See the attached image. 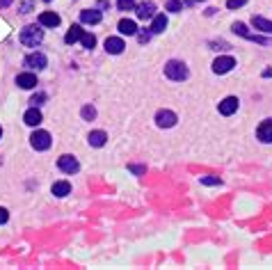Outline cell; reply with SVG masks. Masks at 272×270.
Instances as JSON below:
<instances>
[{
    "label": "cell",
    "mask_w": 272,
    "mask_h": 270,
    "mask_svg": "<svg viewBox=\"0 0 272 270\" xmlns=\"http://www.w3.org/2000/svg\"><path fill=\"white\" fill-rule=\"evenodd\" d=\"M263 76H266V78H272V69H266V71H263Z\"/></svg>",
    "instance_id": "36"
},
{
    "label": "cell",
    "mask_w": 272,
    "mask_h": 270,
    "mask_svg": "<svg viewBox=\"0 0 272 270\" xmlns=\"http://www.w3.org/2000/svg\"><path fill=\"white\" fill-rule=\"evenodd\" d=\"M21 44L23 46H30V48H35L39 46V44L44 42V30L39 28V25H25L23 30H21Z\"/></svg>",
    "instance_id": "1"
},
{
    "label": "cell",
    "mask_w": 272,
    "mask_h": 270,
    "mask_svg": "<svg viewBox=\"0 0 272 270\" xmlns=\"http://www.w3.org/2000/svg\"><path fill=\"white\" fill-rule=\"evenodd\" d=\"M130 172H135V174H144L147 169H144V167H140V165H130Z\"/></svg>",
    "instance_id": "33"
},
{
    "label": "cell",
    "mask_w": 272,
    "mask_h": 270,
    "mask_svg": "<svg viewBox=\"0 0 272 270\" xmlns=\"http://www.w3.org/2000/svg\"><path fill=\"white\" fill-rule=\"evenodd\" d=\"M80 42H83L85 48H94V46H96V37H94V35H89V32H83Z\"/></svg>",
    "instance_id": "23"
},
{
    "label": "cell",
    "mask_w": 272,
    "mask_h": 270,
    "mask_svg": "<svg viewBox=\"0 0 272 270\" xmlns=\"http://www.w3.org/2000/svg\"><path fill=\"white\" fill-rule=\"evenodd\" d=\"M183 2H188V5H192V2H201V0H183Z\"/></svg>",
    "instance_id": "37"
},
{
    "label": "cell",
    "mask_w": 272,
    "mask_h": 270,
    "mask_svg": "<svg viewBox=\"0 0 272 270\" xmlns=\"http://www.w3.org/2000/svg\"><path fill=\"white\" fill-rule=\"evenodd\" d=\"M48 60H46V55L44 53H30L28 57H25V66H30V69H46Z\"/></svg>",
    "instance_id": "9"
},
{
    "label": "cell",
    "mask_w": 272,
    "mask_h": 270,
    "mask_svg": "<svg viewBox=\"0 0 272 270\" xmlns=\"http://www.w3.org/2000/svg\"><path fill=\"white\" fill-rule=\"evenodd\" d=\"M7 220H9V213H7V209H2V206H0V224H5Z\"/></svg>",
    "instance_id": "32"
},
{
    "label": "cell",
    "mask_w": 272,
    "mask_h": 270,
    "mask_svg": "<svg viewBox=\"0 0 272 270\" xmlns=\"http://www.w3.org/2000/svg\"><path fill=\"white\" fill-rule=\"evenodd\" d=\"M46 2H48V0H46Z\"/></svg>",
    "instance_id": "39"
},
{
    "label": "cell",
    "mask_w": 272,
    "mask_h": 270,
    "mask_svg": "<svg viewBox=\"0 0 272 270\" xmlns=\"http://www.w3.org/2000/svg\"><path fill=\"white\" fill-rule=\"evenodd\" d=\"M44 101H46V94H44V92H37V94L32 96V99H30V103H32L35 108H39V106H42Z\"/></svg>",
    "instance_id": "26"
},
{
    "label": "cell",
    "mask_w": 272,
    "mask_h": 270,
    "mask_svg": "<svg viewBox=\"0 0 272 270\" xmlns=\"http://www.w3.org/2000/svg\"><path fill=\"white\" fill-rule=\"evenodd\" d=\"M165 28H167V16L165 14H158V16H154V23H151L149 30L154 32V35H160V32H165Z\"/></svg>",
    "instance_id": "18"
},
{
    "label": "cell",
    "mask_w": 272,
    "mask_h": 270,
    "mask_svg": "<svg viewBox=\"0 0 272 270\" xmlns=\"http://www.w3.org/2000/svg\"><path fill=\"white\" fill-rule=\"evenodd\" d=\"M30 144H32V149H37V151L51 149V144H53L51 133H48V131H35L32 135H30Z\"/></svg>",
    "instance_id": "3"
},
{
    "label": "cell",
    "mask_w": 272,
    "mask_h": 270,
    "mask_svg": "<svg viewBox=\"0 0 272 270\" xmlns=\"http://www.w3.org/2000/svg\"><path fill=\"white\" fill-rule=\"evenodd\" d=\"M238 106H240V101H238L236 96H226L224 101H219V114H224V117H229V114H233L238 110Z\"/></svg>",
    "instance_id": "8"
},
{
    "label": "cell",
    "mask_w": 272,
    "mask_h": 270,
    "mask_svg": "<svg viewBox=\"0 0 272 270\" xmlns=\"http://www.w3.org/2000/svg\"><path fill=\"white\" fill-rule=\"evenodd\" d=\"M101 12L99 9H85V12H80V21L83 23H89V25H96V23H101Z\"/></svg>",
    "instance_id": "16"
},
{
    "label": "cell",
    "mask_w": 272,
    "mask_h": 270,
    "mask_svg": "<svg viewBox=\"0 0 272 270\" xmlns=\"http://www.w3.org/2000/svg\"><path fill=\"white\" fill-rule=\"evenodd\" d=\"M124 48H126V44H124L121 37H108V39H106V51H108V53L119 55Z\"/></svg>",
    "instance_id": "11"
},
{
    "label": "cell",
    "mask_w": 272,
    "mask_h": 270,
    "mask_svg": "<svg viewBox=\"0 0 272 270\" xmlns=\"http://www.w3.org/2000/svg\"><path fill=\"white\" fill-rule=\"evenodd\" d=\"M16 85H18V87H23V90H32V87H37V76H35V73H30V71L18 73V76H16Z\"/></svg>",
    "instance_id": "12"
},
{
    "label": "cell",
    "mask_w": 272,
    "mask_h": 270,
    "mask_svg": "<svg viewBox=\"0 0 272 270\" xmlns=\"http://www.w3.org/2000/svg\"><path fill=\"white\" fill-rule=\"evenodd\" d=\"M39 25H44V28H57L59 16L55 12H42V16H39Z\"/></svg>",
    "instance_id": "15"
},
{
    "label": "cell",
    "mask_w": 272,
    "mask_h": 270,
    "mask_svg": "<svg viewBox=\"0 0 272 270\" xmlns=\"http://www.w3.org/2000/svg\"><path fill=\"white\" fill-rule=\"evenodd\" d=\"M30 9H32V2H30V0H25V2H21V7H18V12H21V14H28Z\"/></svg>",
    "instance_id": "31"
},
{
    "label": "cell",
    "mask_w": 272,
    "mask_h": 270,
    "mask_svg": "<svg viewBox=\"0 0 272 270\" xmlns=\"http://www.w3.org/2000/svg\"><path fill=\"white\" fill-rule=\"evenodd\" d=\"M149 39H151V35H149V32H142V35H140V42H149Z\"/></svg>",
    "instance_id": "35"
},
{
    "label": "cell",
    "mask_w": 272,
    "mask_h": 270,
    "mask_svg": "<svg viewBox=\"0 0 272 270\" xmlns=\"http://www.w3.org/2000/svg\"><path fill=\"white\" fill-rule=\"evenodd\" d=\"M0 138H2V128H0Z\"/></svg>",
    "instance_id": "38"
},
{
    "label": "cell",
    "mask_w": 272,
    "mask_h": 270,
    "mask_svg": "<svg viewBox=\"0 0 272 270\" xmlns=\"http://www.w3.org/2000/svg\"><path fill=\"white\" fill-rule=\"evenodd\" d=\"M256 138L261 140V142H272V119H266L261 121V126L256 128Z\"/></svg>",
    "instance_id": "10"
},
{
    "label": "cell",
    "mask_w": 272,
    "mask_h": 270,
    "mask_svg": "<svg viewBox=\"0 0 272 270\" xmlns=\"http://www.w3.org/2000/svg\"><path fill=\"white\" fill-rule=\"evenodd\" d=\"M96 117V110H94V106H85L83 108V119H87V121H92Z\"/></svg>",
    "instance_id": "27"
},
{
    "label": "cell",
    "mask_w": 272,
    "mask_h": 270,
    "mask_svg": "<svg viewBox=\"0 0 272 270\" xmlns=\"http://www.w3.org/2000/svg\"><path fill=\"white\" fill-rule=\"evenodd\" d=\"M233 32L236 35H240V37H245V39H249V42H256V44H270V39L268 37H261V35H254V32H249L247 30V25L245 23H233Z\"/></svg>",
    "instance_id": "4"
},
{
    "label": "cell",
    "mask_w": 272,
    "mask_h": 270,
    "mask_svg": "<svg viewBox=\"0 0 272 270\" xmlns=\"http://www.w3.org/2000/svg\"><path fill=\"white\" fill-rule=\"evenodd\" d=\"M14 0H0V9H5V7H9Z\"/></svg>",
    "instance_id": "34"
},
{
    "label": "cell",
    "mask_w": 272,
    "mask_h": 270,
    "mask_svg": "<svg viewBox=\"0 0 272 270\" xmlns=\"http://www.w3.org/2000/svg\"><path fill=\"white\" fill-rule=\"evenodd\" d=\"M42 119H44L42 112H39V108H35V106H32V108L25 112V117H23V121L28 124V126H39V124H42Z\"/></svg>",
    "instance_id": "14"
},
{
    "label": "cell",
    "mask_w": 272,
    "mask_h": 270,
    "mask_svg": "<svg viewBox=\"0 0 272 270\" xmlns=\"http://www.w3.org/2000/svg\"><path fill=\"white\" fill-rule=\"evenodd\" d=\"M167 9L169 12H181L183 9V0H167Z\"/></svg>",
    "instance_id": "25"
},
{
    "label": "cell",
    "mask_w": 272,
    "mask_h": 270,
    "mask_svg": "<svg viewBox=\"0 0 272 270\" xmlns=\"http://www.w3.org/2000/svg\"><path fill=\"white\" fill-rule=\"evenodd\" d=\"M106 140H108L106 131H92V133H89V138H87V142L92 144V147H103Z\"/></svg>",
    "instance_id": "19"
},
{
    "label": "cell",
    "mask_w": 272,
    "mask_h": 270,
    "mask_svg": "<svg viewBox=\"0 0 272 270\" xmlns=\"http://www.w3.org/2000/svg\"><path fill=\"white\" fill-rule=\"evenodd\" d=\"M201 183H204V186H219L222 181H219L218 176H201Z\"/></svg>",
    "instance_id": "28"
},
{
    "label": "cell",
    "mask_w": 272,
    "mask_h": 270,
    "mask_svg": "<svg viewBox=\"0 0 272 270\" xmlns=\"http://www.w3.org/2000/svg\"><path fill=\"white\" fill-rule=\"evenodd\" d=\"M156 124H158L160 128H172L174 124H176V114H174L172 110H160V112L156 114Z\"/></svg>",
    "instance_id": "7"
},
{
    "label": "cell",
    "mask_w": 272,
    "mask_h": 270,
    "mask_svg": "<svg viewBox=\"0 0 272 270\" xmlns=\"http://www.w3.org/2000/svg\"><path fill=\"white\" fill-rule=\"evenodd\" d=\"M71 192V183L69 181H57V183H53V195L55 197H64V195H69Z\"/></svg>",
    "instance_id": "21"
},
{
    "label": "cell",
    "mask_w": 272,
    "mask_h": 270,
    "mask_svg": "<svg viewBox=\"0 0 272 270\" xmlns=\"http://www.w3.org/2000/svg\"><path fill=\"white\" fill-rule=\"evenodd\" d=\"M117 28H119V32H121V35H128V37L137 35V25H135V21H130V18H121Z\"/></svg>",
    "instance_id": "17"
},
{
    "label": "cell",
    "mask_w": 272,
    "mask_h": 270,
    "mask_svg": "<svg viewBox=\"0 0 272 270\" xmlns=\"http://www.w3.org/2000/svg\"><path fill=\"white\" fill-rule=\"evenodd\" d=\"M211 46H213L215 51H226V48H231L226 42H211Z\"/></svg>",
    "instance_id": "30"
},
{
    "label": "cell",
    "mask_w": 272,
    "mask_h": 270,
    "mask_svg": "<svg viewBox=\"0 0 272 270\" xmlns=\"http://www.w3.org/2000/svg\"><path fill=\"white\" fill-rule=\"evenodd\" d=\"M57 167L62 169V172H66V174H76L78 169H80V165H78V161H76V158H73V156L64 154V156H59Z\"/></svg>",
    "instance_id": "5"
},
{
    "label": "cell",
    "mask_w": 272,
    "mask_h": 270,
    "mask_svg": "<svg viewBox=\"0 0 272 270\" xmlns=\"http://www.w3.org/2000/svg\"><path fill=\"white\" fill-rule=\"evenodd\" d=\"M80 37H83V28H80V25H71L69 32H66V37H64V42L76 44V42H80Z\"/></svg>",
    "instance_id": "22"
},
{
    "label": "cell",
    "mask_w": 272,
    "mask_h": 270,
    "mask_svg": "<svg viewBox=\"0 0 272 270\" xmlns=\"http://www.w3.org/2000/svg\"><path fill=\"white\" fill-rule=\"evenodd\" d=\"M243 5H247V0H226L229 9H238V7H243Z\"/></svg>",
    "instance_id": "29"
},
{
    "label": "cell",
    "mask_w": 272,
    "mask_h": 270,
    "mask_svg": "<svg viewBox=\"0 0 272 270\" xmlns=\"http://www.w3.org/2000/svg\"><path fill=\"white\" fill-rule=\"evenodd\" d=\"M154 12H156L154 2H140V5H135V14H137V18H142V21L154 18Z\"/></svg>",
    "instance_id": "13"
},
{
    "label": "cell",
    "mask_w": 272,
    "mask_h": 270,
    "mask_svg": "<svg viewBox=\"0 0 272 270\" xmlns=\"http://www.w3.org/2000/svg\"><path fill=\"white\" fill-rule=\"evenodd\" d=\"M233 66H236V60H233L231 55H222V57H218V60L213 62V71L215 73H229Z\"/></svg>",
    "instance_id": "6"
},
{
    "label": "cell",
    "mask_w": 272,
    "mask_h": 270,
    "mask_svg": "<svg viewBox=\"0 0 272 270\" xmlns=\"http://www.w3.org/2000/svg\"><path fill=\"white\" fill-rule=\"evenodd\" d=\"M165 76L172 80H185L188 78V66L181 60H169L165 64Z\"/></svg>",
    "instance_id": "2"
},
{
    "label": "cell",
    "mask_w": 272,
    "mask_h": 270,
    "mask_svg": "<svg viewBox=\"0 0 272 270\" xmlns=\"http://www.w3.org/2000/svg\"><path fill=\"white\" fill-rule=\"evenodd\" d=\"M117 7L121 12H130V9H135V0H117Z\"/></svg>",
    "instance_id": "24"
},
{
    "label": "cell",
    "mask_w": 272,
    "mask_h": 270,
    "mask_svg": "<svg viewBox=\"0 0 272 270\" xmlns=\"http://www.w3.org/2000/svg\"><path fill=\"white\" fill-rule=\"evenodd\" d=\"M252 23H254L256 30L266 32V35H270L272 32V21H268V18H263V16H254L252 18Z\"/></svg>",
    "instance_id": "20"
}]
</instances>
